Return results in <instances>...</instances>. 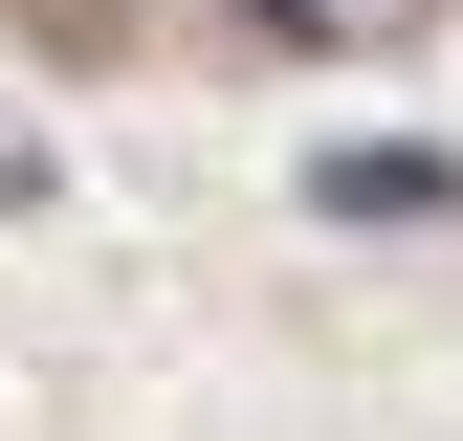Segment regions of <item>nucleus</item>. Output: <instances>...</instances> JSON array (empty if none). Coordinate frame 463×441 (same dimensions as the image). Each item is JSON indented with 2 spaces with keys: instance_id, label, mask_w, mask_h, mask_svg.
I'll return each instance as SVG.
<instances>
[{
  "instance_id": "f257e3e1",
  "label": "nucleus",
  "mask_w": 463,
  "mask_h": 441,
  "mask_svg": "<svg viewBox=\"0 0 463 441\" xmlns=\"http://www.w3.org/2000/svg\"><path fill=\"white\" fill-rule=\"evenodd\" d=\"M441 199H463V177H441V155H397V133H375V155H309V220H375V243H397V220H441Z\"/></svg>"
},
{
  "instance_id": "f03ea898",
  "label": "nucleus",
  "mask_w": 463,
  "mask_h": 441,
  "mask_svg": "<svg viewBox=\"0 0 463 441\" xmlns=\"http://www.w3.org/2000/svg\"><path fill=\"white\" fill-rule=\"evenodd\" d=\"M265 44H420V0H243Z\"/></svg>"
},
{
  "instance_id": "7ed1b4c3",
  "label": "nucleus",
  "mask_w": 463,
  "mask_h": 441,
  "mask_svg": "<svg viewBox=\"0 0 463 441\" xmlns=\"http://www.w3.org/2000/svg\"><path fill=\"white\" fill-rule=\"evenodd\" d=\"M0 199H67V177H44V133H23V110H0Z\"/></svg>"
}]
</instances>
